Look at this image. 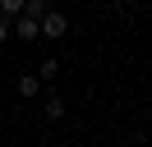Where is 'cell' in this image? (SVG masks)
Wrapping results in <instances>:
<instances>
[{
	"label": "cell",
	"mask_w": 152,
	"mask_h": 147,
	"mask_svg": "<svg viewBox=\"0 0 152 147\" xmlns=\"http://www.w3.org/2000/svg\"><path fill=\"white\" fill-rule=\"evenodd\" d=\"M14 32H19L23 41H37V37H42V18H28V14H19V18H14Z\"/></svg>",
	"instance_id": "obj_2"
},
{
	"label": "cell",
	"mask_w": 152,
	"mask_h": 147,
	"mask_svg": "<svg viewBox=\"0 0 152 147\" xmlns=\"http://www.w3.org/2000/svg\"><path fill=\"white\" fill-rule=\"evenodd\" d=\"M23 5H28V0H0V14H5V18H19Z\"/></svg>",
	"instance_id": "obj_5"
},
{
	"label": "cell",
	"mask_w": 152,
	"mask_h": 147,
	"mask_svg": "<svg viewBox=\"0 0 152 147\" xmlns=\"http://www.w3.org/2000/svg\"><path fill=\"white\" fill-rule=\"evenodd\" d=\"M60 74V60H42V69H37V78H56Z\"/></svg>",
	"instance_id": "obj_7"
},
{
	"label": "cell",
	"mask_w": 152,
	"mask_h": 147,
	"mask_svg": "<svg viewBox=\"0 0 152 147\" xmlns=\"http://www.w3.org/2000/svg\"><path fill=\"white\" fill-rule=\"evenodd\" d=\"M14 92H19L23 101H32V97L42 92V78H37V74H19V83H14Z\"/></svg>",
	"instance_id": "obj_3"
},
{
	"label": "cell",
	"mask_w": 152,
	"mask_h": 147,
	"mask_svg": "<svg viewBox=\"0 0 152 147\" xmlns=\"http://www.w3.org/2000/svg\"><path fill=\"white\" fill-rule=\"evenodd\" d=\"M65 28H69V14H65V9H46V14H42V37H46V41L65 37Z\"/></svg>",
	"instance_id": "obj_1"
},
{
	"label": "cell",
	"mask_w": 152,
	"mask_h": 147,
	"mask_svg": "<svg viewBox=\"0 0 152 147\" xmlns=\"http://www.w3.org/2000/svg\"><path fill=\"white\" fill-rule=\"evenodd\" d=\"M5 41H10V18L0 14V46H5Z\"/></svg>",
	"instance_id": "obj_8"
},
{
	"label": "cell",
	"mask_w": 152,
	"mask_h": 147,
	"mask_svg": "<svg viewBox=\"0 0 152 147\" xmlns=\"http://www.w3.org/2000/svg\"><path fill=\"white\" fill-rule=\"evenodd\" d=\"M46 119H65V97H56V92L46 97Z\"/></svg>",
	"instance_id": "obj_4"
},
{
	"label": "cell",
	"mask_w": 152,
	"mask_h": 147,
	"mask_svg": "<svg viewBox=\"0 0 152 147\" xmlns=\"http://www.w3.org/2000/svg\"><path fill=\"white\" fill-rule=\"evenodd\" d=\"M46 9H51L46 0H28V5H23V14H28V18H42V14H46Z\"/></svg>",
	"instance_id": "obj_6"
}]
</instances>
